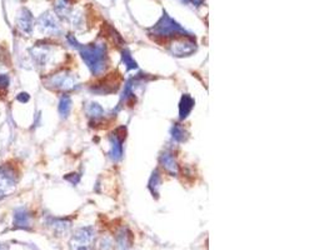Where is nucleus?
<instances>
[{
    "label": "nucleus",
    "mask_w": 334,
    "mask_h": 250,
    "mask_svg": "<svg viewBox=\"0 0 334 250\" xmlns=\"http://www.w3.org/2000/svg\"><path fill=\"white\" fill-rule=\"evenodd\" d=\"M70 177H67L65 179H67V180H69V181H72L73 184H78L79 183V180H80V175H78V174H69Z\"/></svg>",
    "instance_id": "22"
},
{
    "label": "nucleus",
    "mask_w": 334,
    "mask_h": 250,
    "mask_svg": "<svg viewBox=\"0 0 334 250\" xmlns=\"http://www.w3.org/2000/svg\"><path fill=\"white\" fill-rule=\"evenodd\" d=\"M195 52V43L192 40H183L173 44L172 53L175 56H188Z\"/></svg>",
    "instance_id": "10"
},
{
    "label": "nucleus",
    "mask_w": 334,
    "mask_h": 250,
    "mask_svg": "<svg viewBox=\"0 0 334 250\" xmlns=\"http://www.w3.org/2000/svg\"><path fill=\"white\" fill-rule=\"evenodd\" d=\"M194 108V99L189 95H183L182 100L179 105V114L180 119H185L186 116L191 114V112Z\"/></svg>",
    "instance_id": "12"
},
{
    "label": "nucleus",
    "mask_w": 334,
    "mask_h": 250,
    "mask_svg": "<svg viewBox=\"0 0 334 250\" xmlns=\"http://www.w3.org/2000/svg\"><path fill=\"white\" fill-rule=\"evenodd\" d=\"M79 52L81 58L86 61L90 72L95 75L100 74L106 69L107 64V52L103 44H90L79 45Z\"/></svg>",
    "instance_id": "1"
},
{
    "label": "nucleus",
    "mask_w": 334,
    "mask_h": 250,
    "mask_svg": "<svg viewBox=\"0 0 334 250\" xmlns=\"http://www.w3.org/2000/svg\"><path fill=\"white\" fill-rule=\"evenodd\" d=\"M16 99H18L20 103H27V101H29L30 95H29V94H27V93H20V94H18Z\"/></svg>",
    "instance_id": "21"
},
{
    "label": "nucleus",
    "mask_w": 334,
    "mask_h": 250,
    "mask_svg": "<svg viewBox=\"0 0 334 250\" xmlns=\"http://www.w3.org/2000/svg\"><path fill=\"white\" fill-rule=\"evenodd\" d=\"M49 226H52V229L54 230L58 235L64 234L67 233L70 228V223L67 220H63V219H49Z\"/></svg>",
    "instance_id": "13"
},
{
    "label": "nucleus",
    "mask_w": 334,
    "mask_h": 250,
    "mask_svg": "<svg viewBox=\"0 0 334 250\" xmlns=\"http://www.w3.org/2000/svg\"><path fill=\"white\" fill-rule=\"evenodd\" d=\"M36 27H38L39 31L44 35H58L61 31L60 24H59L58 19L55 18V15H53L52 13H44L43 15L39 16L38 23H36Z\"/></svg>",
    "instance_id": "6"
},
{
    "label": "nucleus",
    "mask_w": 334,
    "mask_h": 250,
    "mask_svg": "<svg viewBox=\"0 0 334 250\" xmlns=\"http://www.w3.org/2000/svg\"><path fill=\"white\" fill-rule=\"evenodd\" d=\"M16 25H18V29L24 35H30L33 33L34 28V18L32 15V11L27 9V8H22L18 14V18H16Z\"/></svg>",
    "instance_id": "8"
},
{
    "label": "nucleus",
    "mask_w": 334,
    "mask_h": 250,
    "mask_svg": "<svg viewBox=\"0 0 334 250\" xmlns=\"http://www.w3.org/2000/svg\"><path fill=\"white\" fill-rule=\"evenodd\" d=\"M29 52L33 62L39 68L47 67L48 62L50 60V56H52V52H50L49 48L45 47V45H35Z\"/></svg>",
    "instance_id": "7"
},
{
    "label": "nucleus",
    "mask_w": 334,
    "mask_h": 250,
    "mask_svg": "<svg viewBox=\"0 0 334 250\" xmlns=\"http://www.w3.org/2000/svg\"><path fill=\"white\" fill-rule=\"evenodd\" d=\"M123 62L128 69H135V68H137V62L134 61V59L132 58V55H130L129 52H127V50L123 52Z\"/></svg>",
    "instance_id": "20"
},
{
    "label": "nucleus",
    "mask_w": 334,
    "mask_h": 250,
    "mask_svg": "<svg viewBox=\"0 0 334 250\" xmlns=\"http://www.w3.org/2000/svg\"><path fill=\"white\" fill-rule=\"evenodd\" d=\"M70 110H72V99L69 95L64 94L59 100V114L61 118H67L69 115Z\"/></svg>",
    "instance_id": "15"
},
{
    "label": "nucleus",
    "mask_w": 334,
    "mask_h": 250,
    "mask_svg": "<svg viewBox=\"0 0 334 250\" xmlns=\"http://www.w3.org/2000/svg\"><path fill=\"white\" fill-rule=\"evenodd\" d=\"M110 143H112V155L113 160H119L121 159V155H123V147H121V143H123V136H118L114 134L110 138Z\"/></svg>",
    "instance_id": "11"
},
{
    "label": "nucleus",
    "mask_w": 334,
    "mask_h": 250,
    "mask_svg": "<svg viewBox=\"0 0 334 250\" xmlns=\"http://www.w3.org/2000/svg\"><path fill=\"white\" fill-rule=\"evenodd\" d=\"M45 84H47V87L52 88V89L72 90L75 88L76 80L74 75H72L69 72H60L50 76V78L45 81Z\"/></svg>",
    "instance_id": "5"
},
{
    "label": "nucleus",
    "mask_w": 334,
    "mask_h": 250,
    "mask_svg": "<svg viewBox=\"0 0 334 250\" xmlns=\"http://www.w3.org/2000/svg\"><path fill=\"white\" fill-rule=\"evenodd\" d=\"M162 164L163 166L165 168V170L168 173H171L172 175H177L178 174V165H177V161L174 160V158H173L172 154H168V153H165V154L162 155Z\"/></svg>",
    "instance_id": "14"
},
{
    "label": "nucleus",
    "mask_w": 334,
    "mask_h": 250,
    "mask_svg": "<svg viewBox=\"0 0 334 250\" xmlns=\"http://www.w3.org/2000/svg\"><path fill=\"white\" fill-rule=\"evenodd\" d=\"M172 134H173V139H174V140L183 141L184 139H185L186 133L184 132V129L182 127H179V125H174V128H173V130H172Z\"/></svg>",
    "instance_id": "19"
},
{
    "label": "nucleus",
    "mask_w": 334,
    "mask_h": 250,
    "mask_svg": "<svg viewBox=\"0 0 334 250\" xmlns=\"http://www.w3.org/2000/svg\"><path fill=\"white\" fill-rule=\"evenodd\" d=\"M95 239L94 229L87 228L78 229L70 239V249L72 250H90Z\"/></svg>",
    "instance_id": "4"
},
{
    "label": "nucleus",
    "mask_w": 334,
    "mask_h": 250,
    "mask_svg": "<svg viewBox=\"0 0 334 250\" xmlns=\"http://www.w3.org/2000/svg\"><path fill=\"white\" fill-rule=\"evenodd\" d=\"M192 2H193V4L195 5V7H199V5L203 4V0H192Z\"/></svg>",
    "instance_id": "23"
},
{
    "label": "nucleus",
    "mask_w": 334,
    "mask_h": 250,
    "mask_svg": "<svg viewBox=\"0 0 334 250\" xmlns=\"http://www.w3.org/2000/svg\"><path fill=\"white\" fill-rule=\"evenodd\" d=\"M14 226L20 229H29L32 226V215L25 208H18L14 213Z\"/></svg>",
    "instance_id": "9"
},
{
    "label": "nucleus",
    "mask_w": 334,
    "mask_h": 250,
    "mask_svg": "<svg viewBox=\"0 0 334 250\" xmlns=\"http://www.w3.org/2000/svg\"><path fill=\"white\" fill-rule=\"evenodd\" d=\"M159 184H160V175L158 174V172H154L153 173L151 181H149V187H151L153 194L155 195L158 194V187H159Z\"/></svg>",
    "instance_id": "18"
},
{
    "label": "nucleus",
    "mask_w": 334,
    "mask_h": 250,
    "mask_svg": "<svg viewBox=\"0 0 334 250\" xmlns=\"http://www.w3.org/2000/svg\"><path fill=\"white\" fill-rule=\"evenodd\" d=\"M86 112H87L88 116H90V118H93V119H99V118H101V116H104L103 108H101L100 105L97 103L88 104L86 108Z\"/></svg>",
    "instance_id": "17"
},
{
    "label": "nucleus",
    "mask_w": 334,
    "mask_h": 250,
    "mask_svg": "<svg viewBox=\"0 0 334 250\" xmlns=\"http://www.w3.org/2000/svg\"><path fill=\"white\" fill-rule=\"evenodd\" d=\"M0 250H8L7 246H3V245H0Z\"/></svg>",
    "instance_id": "24"
},
{
    "label": "nucleus",
    "mask_w": 334,
    "mask_h": 250,
    "mask_svg": "<svg viewBox=\"0 0 334 250\" xmlns=\"http://www.w3.org/2000/svg\"><path fill=\"white\" fill-rule=\"evenodd\" d=\"M55 13L58 14L60 18H67L70 14V3L69 0H55L54 4Z\"/></svg>",
    "instance_id": "16"
},
{
    "label": "nucleus",
    "mask_w": 334,
    "mask_h": 250,
    "mask_svg": "<svg viewBox=\"0 0 334 250\" xmlns=\"http://www.w3.org/2000/svg\"><path fill=\"white\" fill-rule=\"evenodd\" d=\"M182 2H188V0H182Z\"/></svg>",
    "instance_id": "25"
},
{
    "label": "nucleus",
    "mask_w": 334,
    "mask_h": 250,
    "mask_svg": "<svg viewBox=\"0 0 334 250\" xmlns=\"http://www.w3.org/2000/svg\"><path fill=\"white\" fill-rule=\"evenodd\" d=\"M153 33L157 36H164V38H168V36H178L183 35L186 33L185 30L180 27L178 23H175L169 15L164 14L163 18L158 22V24L153 28Z\"/></svg>",
    "instance_id": "3"
},
{
    "label": "nucleus",
    "mask_w": 334,
    "mask_h": 250,
    "mask_svg": "<svg viewBox=\"0 0 334 250\" xmlns=\"http://www.w3.org/2000/svg\"><path fill=\"white\" fill-rule=\"evenodd\" d=\"M18 173L14 166L5 164L0 168V200L13 194L18 184Z\"/></svg>",
    "instance_id": "2"
}]
</instances>
